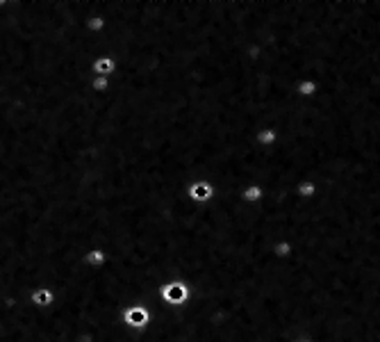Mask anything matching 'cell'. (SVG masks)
Masks as SVG:
<instances>
[{
    "instance_id": "6da1fadb",
    "label": "cell",
    "mask_w": 380,
    "mask_h": 342,
    "mask_svg": "<svg viewBox=\"0 0 380 342\" xmlns=\"http://www.w3.org/2000/svg\"><path fill=\"white\" fill-rule=\"evenodd\" d=\"M159 294H162V299L168 303V306H185L187 301L191 299V290L189 285L185 283V281L180 278H173V281H166V283L159 285Z\"/></svg>"
},
{
    "instance_id": "7a4b0ae2",
    "label": "cell",
    "mask_w": 380,
    "mask_h": 342,
    "mask_svg": "<svg viewBox=\"0 0 380 342\" xmlns=\"http://www.w3.org/2000/svg\"><path fill=\"white\" fill-rule=\"evenodd\" d=\"M187 199H189V203L194 205H208L214 201V196H217V187H214L212 180H208V178H200V180H191L189 185H187Z\"/></svg>"
},
{
    "instance_id": "3957f363",
    "label": "cell",
    "mask_w": 380,
    "mask_h": 342,
    "mask_svg": "<svg viewBox=\"0 0 380 342\" xmlns=\"http://www.w3.org/2000/svg\"><path fill=\"white\" fill-rule=\"evenodd\" d=\"M121 320H123V324L128 326V329L142 331V329H146L148 322H151V310H148L144 303H132V306L123 308Z\"/></svg>"
},
{
    "instance_id": "277c9868",
    "label": "cell",
    "mask_w": 380,
    "mask_h": 342,
    "mask_svg": "<svg viewBox=\"0 0 380 342\" xmlns=\"http://www.w3.org/2000/svg\"><path fill=\"white\" fill-rule=\"evenodd\" d=\"M119 71V59L114 55H100L93 59L91 64V73L93 76H102V78H114Z\"/></svg>"
},
{
    "instance_id": "5b68a950",
    "label": "cell",
    "mask_w": 380,
    "mask_h": 342,
    "mask_svg": "<svg viewBox=\"0 0 380 342\" xmlns=\"http://www.w3.org/2000/svg\"><path fill=\"white\" fill-rule=\"evenodd\" d=\"M239 199H241L246 205H260L262 201L266 199V187L260 185V182H251V185H244V187H241V194H239Z\"/></svg>"
},
{
    "instance_id": "8992f818",
    "label": "cell",
    "mask_w": 380,
    "mask_h": 342,
    "mask_svg": "<svg viewBox=\"0 0 380 342\" xmlns=\"http://www.w3.org/2000/svg\"><path fill=\"white\" fill-rule=\"evenodd\" d=\"M30 301L34 303V306L39 308H48L55 303V292L53 288H46V285H41V288H34L30 292Z\"/></svg>"
},
{
    "instance_id": "52a82bcc",
    "label": "cell",
    "mask_w": 380,
    "mask_h": 342,
    "mask_svg": "<svg viewBox=\"0 0 380 342\" xmlns=\"http://www.w3.org/2000/svg\"><path fill=\"white\" fill-rule=\"evenodd\" d=\"M107 260H110V254H107V249H102V246H91V249L82 256V262L87 267H105Z\"/></svg>"
},
{
    "instance_id": "ba28073f",
    "label": "cell",
    "mask_w": 380,
    "mask_h": 342,
    "mask_svg": "<svg viewBox=\"0 0 380 342\" xmlns=\"http://www.w3.org/2000/svg\"><path fill=\"white\" fill-rule=\"evenodd\" d=\"M280 142V133L275 128H260L255 135V144L260 148H273Z\"/></svg>"
},
{
    "instance_id": "9c48e42d",
    "label": "cell",
    "mask_w": 380,
    "mask_h": 342,
    "mask_svg": "<svg viewBox=\"0 0 380 342\" xmlns=\"http://www.w3.org/2000/svg\"><path fill=\"white\" fill-rule=\"evenodd\" d=\"M319 194V185H317V180H298L296 182V196L298 199H303V201H312L314 196Z\"/></svg>"
},
{
    "instance_id": "30bf717a",
    "label": "cell",
    "mask_w": 380,
    "mask_h": 342,
    "mask_svg": "<svg viewBox=\"0 0 380 342\" xmlns=\"http://www.w3.org/2000/svg\"><path fill=\"white\" fill-rule=\"evenodd\" d=\"M294 94L301 98H312L319 94V82L317 80H307V78H303V80H298V85L294 87Z\"/></svg>"
},
{
    "instance_id": "8fae6325",
    "label": "cell",
    "mask_w": 380,
    "mask_h": 342,
    "mask_svg": "<svg viewBox=\"0 0 380 342\" xmlns=\"http://www.w3.org/2000/svg\"><path fill=\"white\" fill-rule=\"evenodd\" d=\"M110 89H112V78H102V76L91 78V91L93 94H107Z\"/></svg>"
},
{
    "instance_id": "7c38bea8",
    "label": "cell",
    "mask_w": 380,
    "mask_h": 342,
    "mask_svg": "<svg viewBox=\"0 0 380 342\" xmlns=\"http://www.w3.org/2000/svg\"><path fill=\"white\" fill-rule=\"evenodd\" d=\"M298 342H307V340H298Z\"/></svg>"
}]
</instances>
